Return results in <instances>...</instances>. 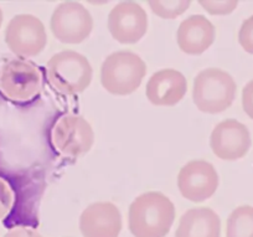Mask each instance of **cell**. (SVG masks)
<instances>
[{"label":"cell","mask_w":253,"mask_h":237,"mask_svg":"<svg viewBox=\"0 0 253 237\" xmlns=\"http://www.w3.org/2000/svg\"><path fill=\"white\" fill-rule=\"evenodd\" d=\"M174 220V204L159 191H148L135 197L128 212V226L134 237H165Z\"/></svg>","instance_id":"6da1fadb"},{"label":"cell","mask_w":253,"mask_h":237,"mask_svg":"<svg viewBox=\"0 0 253 237\" xmlns=\"http://www.w3.org/2000/svg\"><path fill=\"white\" fill-rule=\"evenodd\" d=\"M147 75L144 61L132 51H117L103 61L101 84L114 96H128L139 89Z\"/></svg>","instance_id":"7a4b0ae2"},{"label":"cell","mask_w":253,"mask_h":237,"mask_svg":"<svg viewBox=\"0 0 253 237\" xmlns=\"http://www.w3.org/2000/svg\"><path fill=\"white\" fill-rule=\"evenodd\" d=\"M48 84L62 95L84 92L91 85L93 70L86 56L72 50L55 53L46 65Z\"/></svg>","instance_id":"3957f363"},{"label":"cell","mask_w":253,"mask_h":237,"mask_svg":"<svg viewBox=\"0 0 253 237\" xmlns=\"http://www.w3.org/2000/svg\"><path fill=\"white\" fill-rule=\"evenodd\" d=\"M237 86L232 76L221 68H205L194 80L193 101L204 113L217 114L232 106Z\"/></svg>","instance_id":"277c9868"},{"label":"cell","mask_w":253,"mask_h":237,"mask_svg":"<svg viewBox=\"0 0 253 237\" xmlns=\"http://www.w3.org/2000/svg\"><path fill=\"white\" fill-rule=\"evenodd\" d=\"M40 68L33 62L11 60L0 67V91L14 102H29L41 91Z\"/></svg>","instance_id":"5b68a950"},{"label":"cell","mask_w":253,"mask_h":237,"mask_svg":"<svg viewBox=\"0 0 253 237\" xmlns=\"http://www.w3.org/2000/svg\"><path fill=\"white\" fill-rule=\"evenodd\" d=\"M50 28L58 41L76 45L84 43L91 35L93 19L81 3L63 1L53 10Z\"/></svg>","instance_id":"8992f818"},{"label":"cell","mask_w":253,"mask_h":237,"mask_svg":"<svg viewBox=\"0 0 253 237\" xmlns=\"http://www.w3.org/2000/svg\"><path fill=\"white\" fill-rule=\"evenodd\" d=\"M51 141L58 153L77 158L91 150L94 143V133L91 124L84 117L65 114L53 126Z\"/></svg>","instance_id":"52a82bcc"},{"label":"cell","mask_w":253,"mask_h":237,"mask_svg":"<svg viewBox=\"0 0 253 237\" xmlns=\"http://www.w3.org/2000/svg\"><path fill=\"white\" fill-rule=\"evenodd\" d=\"M5 43L11 52L21 57L38 56L47 44L45 26L30 14L14 16L5 29Z\"/></svg>","instance_id":"ba28073f"},{"label":"cell","mask_w":253,"mask_h":237,"mask_svg":"<svg viewBox=\"0 0 253 237\" xmlns=\"http://www.w3.org/2000/svg\"><path fill=\"white\" fill-rule=\"evenodd\" d=\"M107 26L114 40L124 45H132L147 34L148 15L138 3L123 1L111 10Z\"/></svg>","instance_id":"9c48e42d"},{"label":"cell","mask_w":253,"mask_h":237,"mask_svg":"<svg viewBox=\"0 0 253 237\" xmlns=\"http://www.w3.org/2000/svg\"><path fill=\"white\" fill-rule=\"evenodd\" d=\"M177 188L182 196L193 202L210 199L218 188V174L206 160H191L180 169Z\"/></svg>","instance_id":"30bf717a"},{"label":"cell","mask_w":253,"mask_h":237,"mask_svg":"<svg viewBox=\"0 0 253 237\" xmlns=\"http://www.w3.org/2000/svg\"><path fill=\"white\" fill-rule=\"evenodd\" d=\"M251 134L247 127L236 119H225L213 128L210 146L213 154L222 160L242 159L251 148Z\"/></svg>","instance_id":"8fae6325"},{"label":"cell","mask_w":253,"mask_h":237,"mask_svg":"<svg viewBox=\"0 0 253 237\" xmlns=\"http://www.w3.org/2000/svg\"><path fill=\"white\" fill-rule=\"evenodd\" d=\"M84 237H118L122 231V215L117 205L109 201L91 204L80 217Z\"/></svg>","instance_id":"7c38bea8"},{"label":"cell","mask_w":253,"mask_h":237,"mask_svg":"<svg viewBox=\"0 0 253 237\" xmlns=\"http://www.w3.org/2000/svg\"><path fill=\"white\" fill-rule=\"evenodd\" d=\"M187 91L186 77L174 68H164L153 73L145 87L148 101L158 107L179 103Z\"/></svg>","instance_id":"4fadbf2b"},{"label":"cell","mask_w":253,"mask_h":237,"mask_svg":"<svg viewBox=\"0 0 253 237\" xmlns=\"http://www.w3.org/2000/svg\"><path fill=\"white\" fill-rule=\"evenodd\" d=\"M215 35V26L206 16L191 15L179 25L176 43L182 52L198 56L212 46Z\"/></svg>","instance_id":"5bb4252c"},{"label":"cell","mask_w":253,"mask_h":237,"mask_svg":"<svg viewBox=\"0 0 253 237\" xmlns=\"http://www.w3.org/2000/svg\"><path fill=\"white\" fill-rule=\"evenodd\" d=\"M220 216L210 207H194L180 217L175 237H220Z\"/></svg>","instance_id":"9a60e30c"},{"label":"cell","mask_w":253,"mask_h":237,"mask_svg":"<svg viewBox=\"0 0 253 237\" xmlns=\"http://www.w3.org/2000/svg\"><path fill=\"white\" fill-rule=\"evenodd\" d=\"M226 237H253V206L242 205L231 212L226 222Z\"/></svg>","instance_id":"2e32d148"},{"label":"cell","mask_w":253,"mask_h":237,"mask_svg":"<svg viewBox=\"0 0 253 237\" xmlns=\"http://www.w3.org/2000/svg\"><path fill=\"white\" fill-rule=\"evenodd\" d=\"M191 5L190 0H172V1H162L152 0L149 6L153 13L162 19H176L182 15Z\"/></svg>","instance_id":"e0dca14e"},{"label":"cell","mask_w":253,"mask_h":237,"mask_svg":"<svg viewBox=\"0 0 253 237\" xmlns=\"http://www.w3.org/2000/svg\"><path fill=\"white\" fill-rule=\"evenodd\" d=\"M200 5L208 11L209 14H212V15H226V14H230L237 8L238 1L235 0H231V1H226V0H216V1H209V0H201L199 1Z\"/></svg>","instance_id":"ac0fdd59"},{"label":"cell","mask_w":253,"mask_h":237,"mask_svg":"<svg viewBox=\"0 0 253 237\" xmlns=\"http://www.w3.org/2000/svg\"><path fill=\"white\" fill-rule=\"evenodd\" d=\"M14 205V192L8 183L0 178V220L5 219Z\"/></svg>","instance_id":"d6986e66"},{"label":"cell","mask_w":253,"mask_h":237,"mask_svg":"<svg viewBox=\"0 0 253 237\" xmlns=\"http://www.w3.org/2000/svg\"><path fill=\"white\" fill-rule=\"evenodd\" d=\"M238 43L243 50L253 55V15L246 19L238 31Z\"/></svg>","instance_id":"ffe728a7"},{"label":"cell","mask_w":253,"mask_h":237,"mask_svg":"<svg viewBox=\"0 0 253 237\" xmlns=\"http://www.w3.org/2000/svg\"><path fill=\"white\" fill-rule=\"evenodd\" d=\"M242 107L251 119H253V80H251L242 90Z\"/></svg>","instance_id":"44dd1931"},{"label":"cell","mask_w":253,"mask_h":237,"mask_svg":"<svg viewBox=\"0 0 253 237\" xmlns=\"http://www.w3.org/2000/svg\"><path fill=\"white\" fill-rule=\"evenodd\" d=\"M4 237H42L38 231L31 229H26V227H16V229L11 230Z\"/></svg>","instance_id":"7402d4cb"},{"label":"cell","mask_w":253,"mask_h":237,"mask_svg":"<svg viewBox=\"0 0 253 237\" xmlns=\"http://www.w3.org/2000/svg\"><path fill=\"white\" fill-rule=\"evenodd\" d=\"M1 24H3V11H1V8H0V28H1Z\"/></svg>","instance_id":"603a6c76"}]
</instances>
